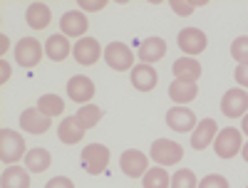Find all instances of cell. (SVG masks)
I'll return each instance as SVG.
<instances>
[{"label":"cell","mask_w":248,"mask_h":188,"mask_svg":"<svg viewBox=\"0 0 248 188\" xmlns=\"http://www.w3.org/2000/svg\"><path fill=\"white\" fill-rule=\"evenodd\" d=\"M25 139L13 129H0V159L8 166H15L20 159H25Z\"/></svg>","instance_id":"cell-1"},{"label":"cell","mask_w":248,"mask_h":188,"mask_svg":"<svg viewBox=\"0 0 248 188\" xmlns=\"http://www.w3.org/2000/svg\"><path fill=\"white\" fill-rule=\"evenodd\" d=\"M82 166L90 176H99L105 174V169L109 166V149L105 144H90L82 149Z\"/></svg>","instance_id":"cell-2"},{"label":"cell","mask_w":248,"mask_h":188,"mask_svg":"<svg viewBox=\"0 0 248 188\" xmlns=\"http://www.w3.org/2000/svg\"><path fill=\"white\" fill-rule=\"evenodd\" d=\"M149 156L159 166H174V163H179L184 159V149H181V144H176V141L156 139L152 144V149H149Z\"/></svg>","instance_id":"cell-3"},{"label":"cell","mask_w":248,"mask_h":188,"mask_svg":"<svg viewBox=\"0 0 248 188\" xmlns=\"http://www.w3.org/2000/svg\"><path fill=\"white\" fill-rule=\"evenodd\" d=\"M176 45H179V50H181L186 57H194V55H199V52L206 50L209 40H206V32L199 30V28H184V30H179V35H176Z\"/></svg>","instance_id":"cell-4"},{"label":"cell","mask_w":248,"mask_h":188,"mask_svg":"<svg viewBox=\"0 0 248 188\" xmlns=\"http://www.w3.org/2000/svg\"><path fill=\"white\" fill-rule=\"evenodd\" d=\"M214 149L221 159H233L241 149H243V139H241V131L229 127V129H221L214 139Z\"/></svg>","instance_id":"cell-5"},{"label":"cell","mask_w":248,"mask_h":188,"mask_svg":"<svg viewBox=\"0 0 248 188\" xmlns=\"http://www.w3.org/2000/svg\"><path fill=\"white\" fill-rule=\"evenodd\" d=\"M43 55H45V50H43V45H40L35 37H23L15 45V62L20 67H25V70L35 67L37 62L43 59Z\"/></svg>","instance_id":"cell-6"},{"label":"cell","mask_w":248,"mask_h":188,"mask_svg":"<svg viewBox=\"0 0 248 188\" xmlns=\"http://www.w3.org/2000/svg\"><path fill=\"white\" fill-rule=\"evenodd\" d=\"M105 59L107 65L117 72H127V70H134V52L129 50V45L124 43H109L105 47Z\"/></svg>","instance_id":"cell-7"},{"label":"cell","mask_w":248,"mask_h":188,"mask_svg":"<svg viewBox=\"0 0 248 188\" xmlns=\"http://www.w3.org/2000/svg\"><path fill=\"white\" fill-rule=\"evenodd\" d=\"M248 109V92L246 89H229L221 99V112L229 116V119H238L246 116Z\"/></svg>","instance_id":"cell-8"},{"label":"cell","mask_w":248,"mask_h":188,"mask_svg":"<svg viewBox=\"0 0 248 188\" xmlns=\"http://www.w3.org/2000/svg\"><path fill=\"white\" fill-rule=\"evenodd\" d=\"M119 166L129 178H139L149 171V159H147V154H141L137 149H127L119 159Z\"/></svg>","instance_id":"cell-9"},{"label":"cell","mask_w":248,"mask_h":188,"mask_svg":"<svg viewBox=\"0 0 248 188\" xmlns=\"http://www.w3.org/2000/svg\"><path fill=\"white\" fill-rule=\"evenodd\" d=\"M167 124H169V129L179 131V134H189L196 129V114L191 109H186V107H171L167 112Z\"/></svg>","instance_id":"cell-10"},{"label":"cell","mask_w":248,"mask_h":188,"mask_svg":"<svg viewBox=\"0 0 248 188\" xmlns=\"http://www.w3.org/2000/svg\"><path fill=\"white\" fill-rule=\"evenodd\" d=\"M67 97L77 104H87L94 97V82L85 74H75L67 82Z\"/></svg>","instance_id":"cell-11"},{"label":"cell","mask_w":248,"mask_h":188,"mask_svg":"<svg viewBox=\"0 0 248 188\" xmlns=\"http://www.w3.org/2000/svg\"><path fill=\"white\" fill-rule=\"evenodd\" d=\"M72 55H75V59L79 62V65L90 67L105 52H102V47H99V43H97L94 37H82V40H77V45L72 47Z\"/></svg>","instance_id":"cell-12"},{"label":"cell","mask_w":248,"mask_h":188,"mask_svg":"<svg viewBox=\"0 0 248 188\" xmlns=\"http://www.w3.org/2000/svg\"><path fill=\"white\" fill-rule=\"evenodd\" d=\"M60 30L65 37H79L87 32V15L79 13V10H70L60 17Z\"/></svg>","instance_id":"cell-13"},{"label":"cell","mask_w":248,"mask_h":188,"mask_svg":"<svg viewBox=\"0 0 248 188\" xmlns=\"http://www.w3.org/2000/svg\"><path fill=\"white\" fill-rule=\"evenodd\" d=\"M50 116H45L37 107L35 109H25L20 114V129H25L28 134H45L50 129Z\"/></svg>","instance_id":"cell-14"},{"label":"cell","mask_w":248,"mask_h":188,"mask_svg":"<svg viewBox=\"0 0 248 188\" xmlns=\"http://www.w3.org/2000/svg\"><path fill=\"white\" fill-rule=\"evenodd\" d=\"M218 134V127H216V121L214 119H203L196 124V129L191 131V149H209V144H214Z\"/></svg>","instance_id":"cell-15"},{"label":"cell","mask_w":248,"mask_h":188,"mask_svg":"<svg viewBox=\"0 0 248 188\" xmlns=\"http://www.w3.org/2000/svg\"><path fill=\"white\" fill-rule=\"evenodd\" d=\"M164 55H167V43H164L161 37H147L139 45V59H141V65H154V62L164 59Z\"/></svg>","instance_id":"cell-16"},{"label":"cell","mask_w":248,"mask_h":188,"mask_svg":"<svg viewBox=\"0 0 248 188\" xmlns=\"http://www.w3.org/2000/svg\"><path fill=\"white\" fill-rule=\"evenodd\" d=\"M199 94V87L196 82H181V79H174L169 85V99L176 104V107H184V104L194 101Z\"/></svg>","instance_id":"cell-17"},{"label":"cell","mask_w":248,"mask_h":188,"mask_svg":"<svg viewBox=\"0 0 248 188\" xmlns=\"http://www.w3.org/2000/svg\"><path fill=\"white\" fill-rule=\"evenodd\" d=\"M25 20L32 30H45L52 23V10L45 3H30L25 10Z\"/></svg>","instance_id":"cell-18"},{"label":"cell","mask_w":248,"mask_h":188,"mask_svg":"<svg viewBox=\"0 0 248 188\" xmlns=\"http://www.w3.org/2000/svg\"><path fill=\"white\" fill-rule=\"evenodd\" d=\"M156 82H159V74L152 65H137L132 70V85L139 92H152L156 87Z\"/></svg>","instance_id":"cell-19"},{"label":"cell","mask_w":248,"mask_h":188,"mask_svg":"<svg viewBox=\"0 0 248 188\" xmlns=\"http://www.w3.org/2000/svg\"><path fill=\"white\" fill-rule=\"evenodd\" d=\"M57 136H60L62 144L72 146V144H79L82 139H85V129L79 127V121L75 116H65L57 127Z\"/></svg>","instance_id":"cell-20"},{"label":"cell","mask_w":248,"mask_h":188,"mask_svg":"<svg viewBox=\"0 0 248 188\" xmlns=\"http://www.w3.org/2000/svg\"><path fill=\"white\" fill-rule=\"evenodd\" d=\"M0 188H30V171L23 166H8L0 176Z\"/></svg>","instance_id":"cell-21"},{"label":"cell","mask_w":248,"mask_h":188,"mask_svg":"<svg viewBox=\"0 0 248 188\" xmlns=\"http://www.w3.org/2000/svg\"><path fill=\"white\" fill-rule=\"evenodd\" d=\"M174 77L181 79V82H196L201 77V65L194 59V57H181L174 62V67H171Z\"/></svg>","instance_id":"cell-22"},{"label":"cell","mask_w":248,"mask_h":188,"mask_svg":"<svg viewBox=\"0 0 248 188\" xmlns=\"http://www.w3.org/2000/svg\"><path fill=\"white\" fill-rule=\"evenodd\" d=\"M50 163H52V156L47 149H43V146H35V149H30L25 154V169L32 171V174H43L50 169Z\"/></svg>","instance_id":"cell-23"},{"label":"cell","mask_w":248,"mask_h":188,"mask_svg":"<svg viewBox=\"0 0 248 188\" xmlns=\"http://www.w3.org/2000/svg\"><path fill=\"white\" fill-rule=\"evenodd\" d=\"M70 40L65 35H50L47 37V43H45V55L52 59V62H62V59H67L70 57Z\"/></svg>","instance_id":"cell-24"},{"label":"cell","mask_w":248,"mask_h":188,"mask_svg":"<svg viewBox=\"0 0 248 188\" xmlns=\"http://www.w3.org/2000/svg\"><path fill=\"white\" fill-rule=\"evenodd\" d=\"M77 121H79V127L82 129H94L97 124H99V119H102V109L99 107H94V104H82V109H77V116H75Z\"/></svg>","instance_id":"cell-25"},{"label":"cell","mask_w":248,"mask_h":188,"mask_svg":"<svg viewBox=\"0 0 248 188\" xmlns=\"http://www.w3.org/2000/svg\"><path fill=\"white\" fill-rule=\"evenodd\" d=\"M37 109L52 119V116H60L62 112H65V101H62V97H57V94H43L37 99Z\"/></svg>","instance_id":"cell-26"},{"label":"cell","mask_w":248,"mask_h":188,"mask_svg":"<svg viewBox=\"0 0 248 188\" xmlns=\"http://www.w3.org/2000/svg\"><path fill=\"white\" fill-rule=\"evenodd\" d=\"M141 178H144V188H169V183H171L167 169H161V166H156V169H149Z\"/></svg>","instance_id":"cell-27"},{"label":"cell","mask_w":248,"mask_h":188,"mask_svg":"<svg viewBox=\"0 0 248 188\" xmlns=\"http://www.w3.org/2000/svg\"><path fill=\"white\" fill-rule=\"evenodd\" d=\"M171 188H199L196 174H194L191 169H179V171L171 176Z\"/></svg>","instance_id":"cell-28"},{"label":"cell","mask_w":248,"mask_h":188,"mask_svg":"<svg viewBox=\"0 0 248 188\" xmlns=\"http://www.w3.org/2000/svg\"><path fill=\"white\" fill-rule=\"evenodd\" d=\"M231 57L238 62V65H248V35L236 37L231 43Z\"/></svg>","instance_id":"cell-29"},{"label":"cell","mask_w":248,"mask_h":188,"mask_svg":"<svg viewBox=\"0 0 248 188\" xmlns=\"http://www.w3.org/2000/svg\"><path fill=\"white\" fill-rule=\"evenodd\" d=\"M199 188H231V186H229V181H226V176H221V174H209L206 178L199 181Z\"/></svg>","instance_id":"cell-30"},{"label":"cell","mask_w":248,"mask_h":188,"mask_svg":"<svg viewBox=\"0 0 248 188\" xmlns=\"http://www.w3.org/2000/svg\"><path fill=\"white\" fill-rule=\"evenodd\" d=\"M169 5H171V10H176L179 15H191L194 8H196V3H181V0H169Z\"/></svg>","instance_id":"cell-31"},{"label":"cell","mask_w":248,"mask_h":188,"mask_svg":"<svg viewBox=\"0 0 248 188\" xmlns=\"http://www.w3.org/2000/svg\"><path fill=\"white\" fill-rule=\"evenodd\" d=\"M45 188H75V183L67 178V176H55L45 183Z\"/></svg>","instance_id":"cell-32"},{"label":"cell","mask_w":248,"mask_h":188,"mask_svg":"<svg viewBox=\"0 0 248 188\" xmlns=\"http://www.w3.org/2000/svg\"><path fill=\"white\" fill-rule=\"evenodd\" d=\"M233 77H236V82H238L241 87H248V65H238L236 72H233Z\"/></svg>","instance_id":"cell-33"},{"label":"cell","mask_w":248,"mask_h":188,"mask_svg":"<svg viewBox=\"0 0 248 188\" xmlns=\"http://www.w3.org/2000/svg\"><path fill=\"white\" fill-rule=\"evenodd\" d=\"M105 5H107V0H79L82 10H102Z\"/></svg>","instance_id":"cell-34"},{"label":"cell","mask_w":248,"mask_h":188,"mask_svg":"<svg viewBox=\"0 0 248 188\" xmlns=\"http://www.w3.org/2000/svg\"><path fill=\"white\" fill-rule=\"evenodd\" d=\"M0 70H3V82H5V79H8V70H10L8 62H0Z\"/></svg>","instance_id":"cell-35"},{"label":"cell","mask_w":248,"mask_h":188,"mask_svg":"<svg viewBox=\"0 0 248 188\" xmlns=\"http://www.w3.org/2000/svg\"><path fill=\"white\" fill-rule=\"evenodd\" d=\"M241 129H243V134H248V114L243 116V124H241Z\"/></svg>","instance_id":"cell-36"},{"label":"cell","mask_w":248,"mask_h":188,"mask_svg":"<svg viewBox=\"0 0 248 188\" xmlns=\"http://www.w3.org/2000/svg\"><path fill=\"white\" fill-rule=\"evenodd\" d=\"M241 154H243V159H246V163H248V144H243V149H241Z\"/></svg>","instance_id":"cell-37"},{"label":"cell","mask_w":248,"mask_h":188,"mask_svg":"<svg viewBox=\"0 0 248 188\" xmlns=\"http://www.w3.org/2000/svg\"><path fill=\"white\" fill-rule=\"evenodd\" d=\"M246 188H248V186H246Z\"/></svg>","instance_id":"cell-38"}]
</instances>
